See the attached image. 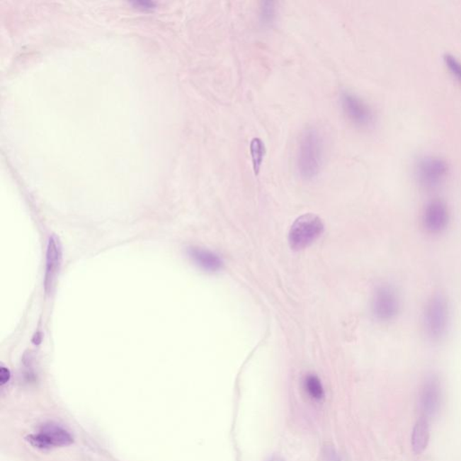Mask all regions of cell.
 Masks as SVG:
<instances>
[{
    "label": "cell",
    "instance_id": "1",
    "mask_svg": "<svg viewBox=\"0 0 461 461\" xmlns=\"http://www.w3.org/2000/svg\"><path fill=\"white\" fill-rule=\"evenodd\" d=\"M452 324V307L443 293H436L426 301L423 312V333L431 343H442Z\"/></svg>",
    "mask_w": 461,
    "mask_h": 461
},
{
    "label": "cell",
    "instance_id": "2",
    "mask_svg": "<svg viewBox=\"0 0 461 461\" xmlns=\"http://www.w3.org/2000/svg\"><path fill=\"white\" fill-rule=\"evenodd\" d=\"M324 139L317 129L303 132L298 144L297 170L304 180H313L319 175L324 161Z\"/></svg>",
    "mask_w": 461,
    "mask_h": 461
},
{
    "label": "cell",
    "instance_id": "3",
    "mask_svg": "<svg viewBox=\"0 0 461 461\" xmlns=\"http://www.w3.org/2000/svg\"><path fill=\"white\" fill-rule=\"evenodd\" d=\"M370 308L374 319L380 323L389 324L396 320L402 309L396 288L387 283L379 285L373 291Z\"/></svg>",
    "mask_w": 461,
    "mask_h": 461
},
{
    "label": "cell",
    "instance_id": "4",
    "mask_svg": "<svg viewBox=\"0 0 461 461\" xmlns=\"http://www.w3.org/2000/svg\"><path fill=\"white\" fill-rule=\"evenodd\" d=\"M324 225L319 217L314 214L301 215L291 225L288 241L295 251L304 250L313 244L324 233Z\"/></svg>",
    "mask_w": 461,
    "mask_h": 461
},
{
    "label": "cell",
    "instance_id": "5",
    "mask_svg": "<svg viewBox=\"0 0 461 461\" xmlns=\"http://www.w3.org/2000/svg\"><path fill=\"white\" fill-rule=\"evenodd\" d=\"M449 173V166L445 160L436 156H426L416 165V175L418 183L427 190H433L442 185Z\"/></svg>",
    "mask_w": 461,
    "mask_h": 461
},
{
    "label": "cell",
    "instance_id": "6",
    "mask_svg": "<svg viewBox=\"0 0 461 461\" xmlns=\"http://www.w3.org/2000/svg\"><path fill=\"white\" fill-rule=\"evenodd\" d=\"M450 224V211L445 201L433 198L424 205L422 227L428 234L440 235L447 231Z\"/></svg>",
    "mask_w": 461,
    "mask_h": 461
},
{
    "label": "cell",
    "instance_id": "7",
    "mask_svg": "<svg viewBox=\"0 0 461 461\" xmlns=\"http://www.w3.org/2000/svg\"><path fill=\"white\" fill-rule=\"evenodd\" d=\"M341 105L348 118L361 127H370L374 123V113L366 102L353 94L346 92L341 95Z\"/></svg>",
    "mask_w": 461,
    "mask_h": 461
},
{
    "label": "cell",
    "instance_id": "8",
    "mask_svg": "<svg viewBox=\"0 0 461 461\" xmlns=\"http://www.w3.org/2000/svg\"><path fill=\"white\" fill-rule=\"evenodd\" d=\"M29 440L35 447L47 449L69 445L73 443V438L64 428L48 424L42 427L38 434L30 436Z\"/></svg>",
    "mask_w": 461,
    "mask_h": 461
},
{
    "label": "cell",
    "instance_id": "9",
    "mask_svg": "<svg viewBox=\"0 0 461 461\" xmlns=\"http://www.w3.org/2000/svg\"><path fill=\"white\" fill-rule=\"evenodd\" d=\"M62 260V250L61 241L55 235H52L49 239L47 253H46V271L45 288L46 293H51L54 290L56 280L61 270Z\"/></svg>",
    "mask_w": 461,
    "mask_h": 461
},
{
    "label": "cell",
    "instance_id": "10",
    "mask_svg": "<svg viewBox=\"0 0 461 461\" xmlns=\"http://www.w3.org/2000/svg\"><path fill=\"white\" fill-rule=\"evenodd\" d=\"M420 400L424 417L434 416L439 411L442 400V385L436 375H431L424 381Z\"/></svg>",
    "mask_w": 461,
    "mask_h": 461
},
{
    "label": "cell",
    "instance_id": "11",
    "mask_svg": "<svg viewBox=\"0 0 461 461\" xmlns=\"http://www.w3.org/2000/svg\"><path fill=\"white\" fill-rule=\"evenodd\" d=\"M188 258L201 270L207 272H217L223 268V261L213 251L203 248L190 247L187 250Z\"/></svg>",
    "mask_w": 461,
    "mask_h": 461
},
{
    "label": "cell",
    "instance_id": "12",
    "mask_svg": "<svg viewBox=\"0 0 461 461\" xmlns=\"http://www.w3.org/2000/svg\"><path fill=\"white\" fill-rule=\"evenodd\" d=\"M430 439L429 424L426 417H421L414 427L412 433V448L416 454L423 453L426 450Z\"/></svg>",
    "mask_w": 461,
    "mask_h": 461
},
{
    "label": "cell",
    "instance_id": "13",
    "mask_svg": "<svg viewBox=\"0 0 461 461\" xmlns=\"http://www.w3.org/2000/svg\"><path fill=\"white\" fill-rule=\"evenodd\" d=\"M250 152L255 176L260 173L261 165L266 154V146L261 138L255 137L251 141Z\"/></svg>",
    "mask_w": 461,
    "mask_h": 461
},
{
    "label": "cell",
    "instance_id": "14",
    "mask_svg": "<svg viewBox=\"0 0 461 461\" xmlns=\"http://www.w3.org/2000/svg\"><path fill=\"white\" fill-rule=\"evenodd\" d=\"M305 387L307 392L314 400H321L324 397V390L321 380L316 375H308L305 380Z\"/></svg>",
    "mask_w": 461,
    "mask_h": 461
},
{
    "label": "cell",
    "instance_id": "15",
    "mask_svg": "<svg viewBox=\"0 0 461 461\" xmlns=\"http://www.w3.org/2000/svg\"><path fill=\"white\" fill-rule=\"evenodd\" d=\"M443 61L453 77H455L461 84V62L460 59L453 55L446 54L443 56Z\"/></svg>",
    "mask_w": 461,
    "mask_h": 461
},
{
    "label": "cell",
    "instance_id": "16",
    "mask_svg": "<svg viewBox=\"0 0 461 461\" xmlns=\"http://www.w3.org/2000/svg\"><path fill=\"white\" fill-rule=\"evenodd\" d=\"M10 379V372L8 369L5 367H2L0 369V383L2 385L6 384Z\"/></svg>",
    "mask_w": 461,
    "mask_h": 461
},
{
    "label": "cell",
    "instance_id": "17",
    "mask_svg": "<svg viewBox=\"0 0 461 461\" xmlns=\"http://www.w3.org/2000/svg\"><path fill=\"white\" fill-rule=\"evenodd\" d=\"M267 461H284V460L280 456L274 455L271 457Z\"/></svg>",
    "mask_w": 461,
    "mask_h": 461
}]
</instances>
